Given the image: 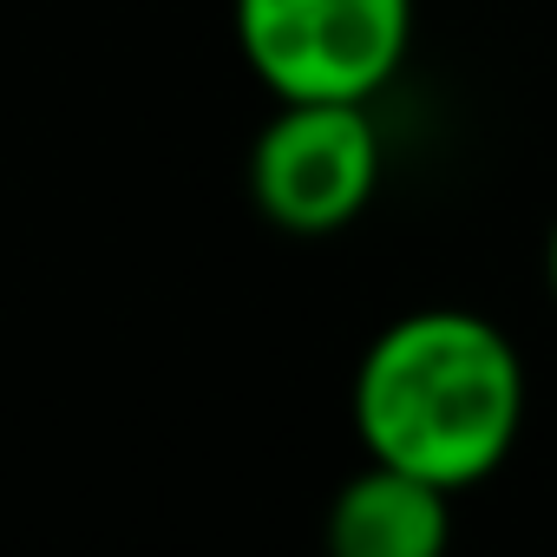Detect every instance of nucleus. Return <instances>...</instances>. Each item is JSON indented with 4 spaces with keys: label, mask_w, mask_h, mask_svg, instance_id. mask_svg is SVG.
<instances>
[{
    "label": "nucleus",
    "mask_w": 557,
    "mask_h": 557,
    "mask_svg": "<svg viewBox=\"0 0 557 557\" xmlns=\"http://www.w3.org/2000/svg\"><path fill=\"white\" fill-rule=\"evenodd\" d=\"M524 426V361L472 309H420L374 335L355 368V433L368 459L446 492L505 466Z\"/></svg>",
    "instance_id": "nucleus-1"
},
{
    "label": "nucleus",
    "mask_w": 557,
    "mask_h": 557,
    "mask_svg": "<svg viewBox=\"0 0 557 557\" xmlns=\"http://www.w3.org/2000/svg\"><path fill=\"white\" fill-rule=\"evenodd\" d=\"M413 40V0H236V47L275 99H374Z\"/></svg>",
    "instance_id": "nucleus-2"
},
{
    "label": "nucleus",
    "mask_w": 557,
    "mask_h": 557,
    "mask_svg": "<svg viewBox=\"0 0 557 557\" xmlns=\"http://www.w3.org/2000/svg\"><path fill=\"white\" fill-rule=\"evenodd\" d=\"M381 184V132L368 99H283L249 151V197L275 230L329 236L368 210Z\"/></svg>",
    "instance_id": "nucleus-3"
},
{
    "label": "nucleus",
    "mask_w": 557,
    "mask_h": 557,
    "mask_svg": "<svg viewBox=\"0 0 557 557\" xmlns=\"http://www.w3.org/2000/svg\"><path fill=\"white\" fill-rule=\"evenodd\" d=\"M544 275H550V296H557V223H550V249H544Z\"/></svg>",
    "instance_id": "nucleus-5"
},
{
    "label": "nucleus",
    "mask_w": 557,
    "mask_h": 557,
    "mask_svg": "<svg viewBox=\"0 0 557 557\" xmlns=\"http://www.w3.org/2000/svg\"><path fill=\"white\" fill-rule=\"evenodd\" d=\"M446 498H453L446 485L368 459V472H355L329 505V544L342 557H440L453 537Z\"/></svg>",
    "instance_id": "nucleus-4"
}]
</instances>
